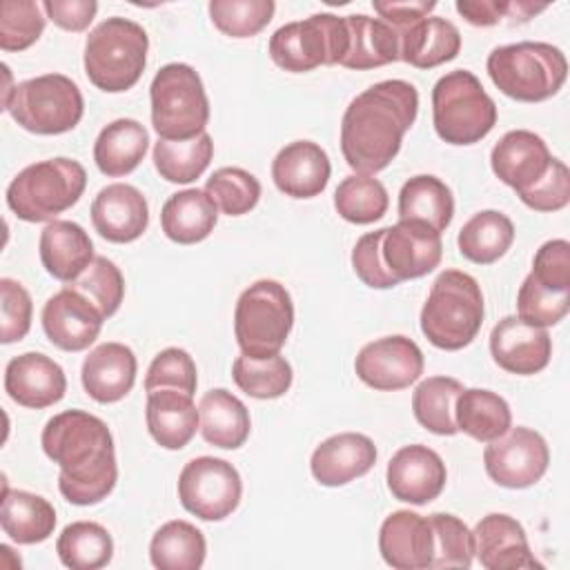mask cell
Masks as SVG:
<instances>
[{
    "label": "cell",
    "mask_w": 570,
    "mask_h": 570,
    "mask_svg": "<svg viewBox=\"0 0 570 570\" xmlns=\"http://www.w3.org/2000/svg\"><path fill=\"white\" fill-rule=\"evenodd\" d=\"M45 454L58 463V490L73 505L107 499L118 481L114 436L107 423L85 410L53 414L40 436Z\"/></svg>",
    "instance_id": "6da1fadb"
},
{
    "label": "cell",
    "mask_w": 570,
    "mask_h": 570,
    "mask_svg": "<svg viewBox=\"0 0 570 570\" xmlns=\"http://www.w3.org/2000/svg\"><path fill=\"white\" fill-rule=\"evenodd\" d=\"M419 114V91L405 80H381L361 91L341 120V151L361 176L383 171Z\"/></svg>",
    "instance_id": "7a4b0ae2"
},
{
    "label": "cell",
    "mask_w": 570,
    "mask_h": 570,
    "mask_svg": "<svg viewBox=\"0 0 570 570\" xmlns=\"http://www.w3.org/2000/svg\"><path fill=\"white\" fill-rule=\"evenodd\" d=\"M483 294L474 276L445 269L432 283L421 309V332L445 352L470 345L483 325Z\"/></svg>",
    "instance_id": "3957f363"
},
{
    "label": "cell",
    "mask_w": 570,
    "mask_h": 570,
    "mask_svg": "<svg viewBox=\"0 0 570 570\" xmlns=\"http://www.w3.org/2000/svg\"><path fill=\"white\" fill-rule=\"evenodd\" d=\"M494 87L519 102H541L559 94L568 78L563 51L548 42H514L494 47L485 62Z\"/></svg>",
    "instance_id": "277c9868"
},
{
    "label": "cell",
    "mask_w": 570,
    "mask_h": 570,
    "mask_svg": "<svg viewBox=\"0 0 570 570\" xmlns=\"http://www.w3.org/2000/svg\"><path fill=\"white\" fill-rule=\"evenodd\" d=\"M149 36L129 18H107L85 42V73L98 89L120 94L131 89L147 65Z\"/></svg>",
    "instance_id": "5b68a950"
},
{
    "label": "cell",
    "mask_w": 570,
    "mask_h": 570,
    "mask_svg": "<svg viewBox=\"0 0 570 570\" xmlns=\"http://www.w3.org/2000/svg\"><path fill=\"white\" fill-rule=\"evenodd\" d=\"M87 187V171L73 158H49L27 165L7 187L9 209L27 223L56 220L73 207Z\"/></svg>",
    "instance_id": "8992f818"
},
{
    "label": "cell",
    "mask_w": 570,
    "mask_h": 570,
    "mask_svg": "<svg viewBox=\"0 0 570 570\" xmlns=\"http://www.w3.org/2000/svg\"><path fill=\"white\" fill-rule=\"evenodd\" d=\"M432 122L450 145H474L497 125V105L468 69L441 76L432 89Z\"/></svg>",
    "instance_id": "52a82bcc"
},
{
    "label": "cell",
    "mask_w": 570,
    "mask_h": 570,
    "mask_svg": "<svg viewBox=\"0 0 570 570\" xmlns=\"http://www.w3.org/2000/svg\"><path fill=\"white\" fill-rule=\"evenodd\" d=\"M151 125L163 140H191L209 122V100L198 71L185 62L160 67L149 87Z\"/></svg>",
    "instance_id": "ba28073f"
},
{
    "label": "cell",
    "mask_w": 570,
    "mask_h": 570,
    "mask_svg": "<svg viewBox=\"0 0 570 570\" xmlns=\"http://www.w3.org/2000/svg\"><path fill=\"white\" fill-rule=\"evenodd\" d=\"M294 325V303L285 285L272 278L252 283L236 301L234 336L249 358H269L281 352Z\"/></svg>",
    "instance_id": "9c48e42d"
},
{
    "label": "cell",
    "mask_w": 570,
    "mask_h": 570,
    "mask_svg": "<svg viewBox=\"0 0 570 570\" xmlns=\"http://www.w3.org/2000/svg\"><path fill=\"white\" fill-rule=\"evenodd\" d=\"M2 109L31 134L58 136L80 122L85 100L69 76L45 73L18 82L2 100Z\"/></svg>",
    "instance_id": "30bf717a"
},
{
    "label": "cell",
    "mask_w": 570,
    "mask_h": 570,
    "mask_svg": "<svg viewBox=\"0 0 570 570\" xmlns=\"http://www.w3.org/2000/svg\"><path fill=\"white\" fill-rule=\"evenodd\" d=\"M347 45L345 18L314 13L305 20L278 27L269 38V58L285 71L305 73L321 65H341Z\"/></svg>",
    "instance_id": "8fae6325"
},
{
    "label": "cell",
    "mask_w": 570,
    "mask_h": 570,
    "mask_svg": "<svg viewBox=\"0 0 570 570\" xmlns=\"http://www.w3.org/2000/svg\"><path fill=\"white\" fill-rule=\"evenodd\" d=\"M243 481L238 470L216 456H198L185 463L178 476L180 505L203 521H223L240 503Z\"/></svg>",
    "instance_id": "7c38bea8"
},
{
    "label": "cell",
    "mask_w": 570,
    "mask_h": 570,
    "mask_svg": "<svg viewBox=\"0 0 570 570\" xmlns=\"http://www.w3.org/2000/svg\"><path fill=\"white\" fill-rule=\"evenodd\" d=\"M550 450L546 439L530 428H510L483 450L488 476L510 490L530 488L546 474Z\"/></svg>",
    "instance_id": "4fadbf2b"
},
{
    "label": "cell",
    "mask_w": 570,
    "mask_h": 570,
    "mask_svg": "<svg viewBox=\"0 0 570 570\" xmlns=\"http://www.w3.org/2000/svg\"><path fill=\"white\" fill-rule=\"evenodd\" d=\"M381 263L396 281H412L439 267L443 256L441 234L421 220H399L381 229Z\"/></svg>",
    "instance_id": "5bb4252c"
},
{
    "label": "cell",
    "mask_w": 570,
    "mask_h": 570,
    "mask_svg": "<svg viewBox=\"0 0 570 570\" xmlns=\"http://www.w3.org/2000/svg\"><path fill=\"white\" fill-rule=\"evenodd\" d=\"M423 365L425 361L419 345L401 334L363 345L354 361L356 376L381 392L410 387L423 374Z\"/></svg>",
    "instance_id": "9a60e30c"
},
{
    "label": "cell",
    "mask_w": 570,
    "mask_h": 570,
    "mask_svg": "<svg viewBox=\"0 0 570 570\" xmlns=\"http://www.w3.org/2000/svg\"><path fill=\"white\" fill-rule=\"evenodd\" d=\"M105 321L98 307L69 285L49 296L42 307V330L65 352L87 350L98 338Z\"/></svg>",
    "instance_id": "2e32d148"
},
{
    "label": "cell",
    "mask_w": 570,
    "mask_h": 570,
    "mask_svg": "<svg viewBox=\"0 0 570 570\" xmlns=\"http://www.w3.org/2000/svg\"><path fill=\"white\" fill-rule=\"evenodd\" d=\"M445 481L443 459L421 443L403 445L387 463V490L403 503L425 505L434 501L443 492Z\"/></svg>",
    "instance_id": "e0dca14e"
},
{
    "label": "cell",
    "mask_w": 570,
    "mask_h": 570,
    "mask_svg": "<svg viewBox=\"0 0 570 570\" xmlns=\"http://www.w3.org/2000/svg\"><path fill=\"white\" fill-rule=\"evenodd\" d=\"M490 354L501 370L530 376L550 363L552 338L546 327L528 325L519 316H505L490 332Z\"/></svg>",
    "instance_id": "ac0fdd59"
},
{
    "label": "cell",
    "mask_w": 570,
    "mask_h": 570,
    "mask_svg": "<svg viewBox=\"0 0 570 570\" xmlns=\"http://www.w3.org/2000/svg\"><path fill=\"white\" fill-rule=\"evenodd\" d=\"M552 154L541 136L528 129H512L492 147L490 165L494 176L519 194L534 187L548 171Z\"/></svg>",
    "instance_id": "d6986e66"
},
{
    "label": "cell",
    "mask_w": 570,
    "mask_h": 570,
    "mask_svg": "<svg viewBox=\"0 0 570 570\" xmlns=\"http://www.w3.org/2000/svg\"><path fill=\"white\" fill-rule=\"evenodd\" d=\"M474 534V554L485 570H534L543 568L530 552L523 525L503 512L485 514Z\"/></svg>",
    "instance_id": "ffe728a7"
},
{
    "label": "cell",
    "mask_w": 570,
    "mask_h": 570,
    "mask_svg": "<svg viewBox=\"0 0 570 570\" xmlns=\"http://www.w3.org/2000/svg\"><path fill=\"white\" fill-rule=\"evenodd\" d=\"M4 392L22 407L42 410L65 396L67 376L65 370L47 354L24 352L7 363Z\"/></svg>",
    "instance_id": "44dd1931"
},
{
    "label": "cell",
    "mask_w": 570,
    "mask_h": 570,
    "mask_svg": "<svg viewBox=\"0 0 570 570\" xmlns=\"http://www.w3.org/2000/svg\"><path fill=\"white\" fill-rule=\"evenodd\" d=\"M379 550L387 566L396 570H423L434 559V532L430 517L396 510L381 523Z\"/></svg>",
    "instance_id": "7402d4cb"
},
{
    "label": "cell",
    "mask_w": 570,
    "mask_h": 570,
    "mask_svg": "<svg viewBox=\"0 0 570 570\" xmlns=\"http://www.w3.org/2000/svg\"><path fill=\"white\" fill-rule=\"evenodd\" d=\"M91 223L109 243H131L149 225V205L142 191L127 183H111L91 203Z\"/></svg>",
    "instance_id": "603a6c76"
},
{
    "label": "cell",
    "mask_w": 570,
    "mask_h": 570,
    "mask_svg": "<svg viewBox=\"0 0 570 570\" xmlns=\"http://www.w3.org/2000/svg\"><path fill=\"white\" fill-rule=\"evenodd\" d=\"M376 463V445L358 432H341L325 439L309 459L312 476L327 488L345 485L372 470Z\"/></svg>",
    "instance_id": "cb8c5ba5"
},
{
    "label": "cell",
    "mask_w": 570,
    "mask_h": 570,
    "mask_svg": "<svg viewBox=\"0 0 570 570\" xmlns=\"http://www.w3.org/2000/svg\"><path fill=\"white\" fill-rule=\"evenodd\" d=\"M332 165L325 149L312 140L285 145L272 160V178L278 191L292 198H314L330 180Z\"/></svg>",
    "instance_id": "d4e9b609"
},
{
    "label": "cell",
    "mask_w": 570,
    "mask_h": 570,
    "mask_svg": "<svg viewBox=\"0 0 570 570\" xmlns=\"http://www.w3.org/2000/svg\"><path fill=\"white\" fill-rule=\"evenodd\" d=\"M136 354L131 347L109 341L94 347L80 370L85 392L98 403H116L125 399L136 383Z\"/></svg>",
    "instance_id": "484cf974"
},
{
    "label": "cell",
    "mask_w": 570,
    "mask_h": 570,
    "mask_svg": "<svg viewBox=\"0 0 570 570\" xmlns=\"http://www.w3.org/2000/svg\"><path fill=\"white\" fill-rule=\"evenodd\" d=\"M40 261L49 276L71 283L96 258L89 234L73 220H51L40 232Z\"/></svg>",
    "instance_id": "4316f807"
},
{
    "label": "cell",
    "mask_w": 570,
    "mask_h": 570,
    "mask_svg": "<svg viewBox=\"0 0 570 570\" xmlns=\"http://www.w3.org/2000/svg\"><path fill=\"white\" fill-rule=\"evenodd\" d=\"M145 421L151 439L165 450L185 448L200 423V414L189 394L165 387L147 394Z\"/></svg>",
    "instance_id": "83f0119b"
},
{
    "label": "cell",
    "mask_w": 570,
    "mask_h": 570,
    "mask_svg": "<svg viewBox=\"0 0 570 570\" xmlns=\"http://www.w3.org/2000/svg\"><path fill=\"white\" fill-rule=\"evenodd\" d=\"M396 33L401 42V60L416 69L439 67L454 60L461 51V33L445 18L428 16Z\"/></svg>",
    "instance_id": "f1b7e54d"
},
{
    "label": "cell",
    "mask_w": 570,
    "mask_h": 570,
    "mask_svg": "<svg viewBox=\"0 0 570 570\" xmlns=\"http://www.w3.org/2000/svg\"><path fill=\"white\" fill-rule=\"evenodd\" d=\"M218 220V207L205 189H183L171 194L160 209L165 236L178 245L205 240Z\"/></svg>",
    "instance_id": "f546056e"
},
{
    "label": "cell",
    "mask_w": 570,
    "mask_h": 570,
    "mask_svg": "<svg viewBox=\"0 0 570 570\" xmlns=\"http://www.w3.org/2000/svg\"><path fill=\"white\" fill-rule=\"evenodd\" d=\"M347 24V53L341 67L347 69H376L401 60L399 33L381 18H370L365 13L345 16Z\"/></svg>",
    "instance_id": "4dcf8cb0"
},
{
    "label": "cell",
    "mask_w": 570,
    "mask_h": 570,
    "mask_svg": "<svg viewBox=\"0 0 570 570\" xmlns=\"http://www.w3.org/2000/svg\"><path fill=\"white\" fill-rule=\"evenodd\" d=\"M149 149V134L145 125L134 118H118L105 125L94 142V160L98 169L109 176L131 174Z\"/></svg>",
    "instance_id": "1f68e13d"
},
{
    "label": "cell",
    "mask_w": 570,
    "mask_h": 570,
    "mask_svg": "<svg viewBox=\"0 0 570 570\" xmlns=\"http://www.w3.org/2000/svg\"><path fill=\"white\" fill-rule=\"evenodd\" d=\"M198 414L200 434L209 445L236 450L249 436L252 421L245 403L223 387H214L200 399Z\"/></svg>",
    "instance_id": "d6a6232c"
},
{
    "label": "cell",
    "mask_w": 570,
    "mask_h": 570,
    "mask_svg": "<svg viewBox=\"0 0 570 570\" xmlns=\"http://www.w3.org/2000/svg\"><path fill=\"white\" fill-rule=\"evenodd\" d=\"M0 525L2 532L20 546L40 543L53 534L56 510L40 494L4 488Z\"/></svg>",
    "instance_id": "836d02e7"
},
{
    "label": "cell",
    "mask_w": 570,
    "mask_h": 570,
    "mask_svg": "<svg viewBox=\"0 0 570 570\" xmlns=\"http://www.w3.org/2000/svg\"><path fill=\"white\" fill-rule=\"evenodd\" d=\"M454 421L459 432H465L474 441L490 443L510 430L512 412L508 401L497 392L463 387L454 403Z\"/></svg>",
    "instance_id": "e575fe53"
},
{
    "label": "cell",
    "mask_w": 570,
    "mask_h": 570,
    "mask_svg": "<svg viewBox=\"0 0 570 570\" xmlns=\"http://www.w3.org/2000/svg\"><path fill=\"white\" fill-rule=\"evenodd\" d=\"M454 216V198L450 187L430 174H421L403 183L399 191V220H421L434 232H445Z\"/></svg>",
    "instance_id": "d590c367"
},
{
    "label": "cell",
    "mask_w": 570,
    "mask_h": 570,
    "mask_svg": "<svg viewBox=\"0 0 570 570\" xmlns=\"http://www.w3.org/2000/svg\"><path fill=\"white\" fill-rule=\"evenodd\" d=\"M207 541L203 532L183 519L160 525L149 543L151 566L158 570H198L205 563Z\"/></svg>",
    "instance_id": "8d00e7d4"
},
{
    "label": "cell",
    "mask_w": 570,
    "mask_h": 570,
    "mask_svg": "<svg viewBox=\"0 0 570 570\" xmlns=\"http://www.w3.org/2000/svg\"><path fill=\"white\" fill-rule=\"evenodd\" d=\"M514 240V225L512 220L497 212L483 209L476 212L459 232L456 245L463 258L476 265L497 263Z\"/></svg>",
    "instance_id": "74e56055"
},
{
    "label": "cell",
    "mask_w": 570,
    "mask_h": 570,
    "mask_svg": "<svg viewBox=\"0 0 570 570\" xmlns=\"http://www.w3.org/2000/svg\"><path fill=\"white\" fill-rule=\"evenodd\" d=\"M56 552L71 570H98L111 561L114 539L96 521H73L60 532Z\"/></svg>",
    "instance_id": "f35d334b"
},
{
    "label": "cell",
    "mask_w": 570,
    "mask_h": 570,
    "mask_svg": "<svg viewBox=\"0 0 570 570\" xmlns=\"http://www.w3.org/2000/svg\"><path fill=\"white\" fill-rule=\"evenodd\" d=\"M463 385L452 376H430L421 381L412 394L414 419L432 434L452 436L459 432L454 421V403Z\"/></svg>",
    "instance_id": "ab89813d"
},
{
    "label": "cell",
    "mask_w": 570,
    "mask_h": 570,
    "mask_svg": "<svg viewBox=\"0 0 570 570\" xmlns=\"http://www.w3.org/2000/svg\"><path fill=\"white\" fill-rule=\"evenodd\" d=\"M214 156V140L207 131L191 140H163L154 145V167L167 183L187 185L196 180Z\"/></svg>",
    "instance_id": "60d3db41"
},
{
    "label": "cell",
    "mask_w": 570,
    "mask_h": 570,
    "mask_svg": "<svg viewBox=\"0 0 570 570\" xmlns=\"http://www.w3.org/2000/svg\"><path fill=\"white\" fill-rule=\"evenodd\" d=\"M390 205L385 185L374 176H347L334 191V207L341 218L354 225H370L385 216Z\"/></svg>",
    "instance_id": "b9f144b4"
},
{
    "label": "cell",
    "mask_w": 570,
    "mask_h": 570,
    "mask_svg": "<svg viewBox=\"0 0 570 570\" xmlns=\"http://www.w3.org/2000/svg\"><path fill=\"white\" fill-rule=\"evenodd\" d=\"M232 379L240 392L254 399H278L292 385V365L285 356L274 354L269 358L238 356L232 365Z\"/></svg>",
    "instance_id": "7bdbcfd3"
},
{
    "label": "cell",
    "mask_w": 570,
    "mask_h": 570,
    "mask_svg": "<svg viewBox=\"0 0 570 570\" xmlns=\"http://www.w3.org/2000/svg\"><path fill=\"white\" fill-rule=\"evenodd\" d=\"M205 191L216 203V207L227 216H243L252 212L261 200L258 178L240 167L216 169L207 178Z\"/></svg>",
    "instance_id": "ee69618b"
},
{
    "label": "cell",
    "mask_w": 570,
    "mask_h": 570,
    "mask_svg": "<svg viewBox=\"0 0 570 570\" xmlns=\"http://www.w3.org/2000/svg\"><path fill=\"white\" fill-rule=\"evenodd\" d=\"M274 0H212L209 18L229 38H252L274 18Z\"/></svg>",
    "instance_id": "f6af8a7d"
},
{
    "label": "cell",
    "mask_w": 570,
    "mask_h": 570,
    "mask_svg": "<svg viewBox=\"0 0 570 570\" xmlns=\"http://www.w3.org/2000/svg\"><path fill=\"white\" fill-rule=\"evenodd\" d=\"M67 285L78 289L80 294H85L105 318H109L118 312L122 296H125L122 272L107 256H96L91 261V265L76 281H71Z\"/></svg>",
    "instance_id": "bcb514c9"
},
{
    "label": "cell",
    "mask_w": 570,
    "mask_h": 570,
    "mask_svg": "<svg viewBox=\"0 0 570 570\" xmlns=\"http://www.w3.org/2000/svg\"><path fill=\"white\" fill-rule=\"evenodd\" d=\"M434 532V559L430 568H470L474 557V534L454 514L430 517Z\"/></svg>",
    "instance_id": "7dc6e473"
},
{
    "label": "cell",
    "mask_w": 570,
    "mask_h": 570,
    "mask_svg": "<svg viewBox=\"0 0 570 570\" xmlns=\"http://www.w3.org/2000/svg\"><path fill=\"white\" fill-rule=\"evenodd\" d=\"M42 4L33 0H4L0 4V49L22 51L45 31Z\"/></svg>",
    "instance_id": "c3c4849f"
},
{
    "label": "cell",
    "mask_w": 570,
    "mask_h": 570,
    "mask_svg": "<svg viewBox=\"0 0 570 570\" xmlns=\"http://www.w3.org/2000/svg\"><path fill=\"white\" fill-rule=\"evenodd\" d=\"M570 312V292H552L539 285L530 274L517 294V316L534 327L557 325Z\"/></svg>",
    "instance_id": "681fc988"
},
{
    "label": "cell",
    "mask_w": 570,
    "mask_h": 570,
    "mask_svg": "<svg viewBox=\"0 0 570 570\" xmlns=\"http://www.w3.org/2000/svg\"><path fill=\"white\" fill-rule=\"evenodd\" d=\"M198 385V374H196V363L194 358L180 350V347H167L154 356V361L147 367L145 376V392L154 390H178L189 396H194Z\"/></svg>",
    "instance_id": "f907efd6"
},
{
    "label": "cell",
    "mask_w": 570,
    "mask_h": 570,
    "mask_svg": "<svg viewBox=\"0 0 570 570\" xmlns=\"http://www.w3.org/2000/svg\"><path fill=\"white\" fill-rule=\"evenodd\" d=\"M0 294H2V327H0V341L4 345L22 341L31 327V296L24 289L22 283L13 281V278H0Z\"/></svg>",
    "instance_id": "816d5d0a"
},
{
    "label": "cell",
    "mask_w": 570,
    "mask_h": 570,
    "mask_svg": "<svg viewBox=\"0 0 570 570\" xmlns=\"http://www.w3.org/2000/svg\"><path fill=\"white\" fill-rule=\"evenodd\" d=\"M530 276L552 292H570V243L563 238L546 240L534 254Z\"/></svg>",
    "instance_id": "f5cc1de1"
},
{
    "label": "cell",
    "mask_w": 570,
    "mask_h": 570,
    "mask_svg": "<svg viewBox=\"0 0 570 570\" xmlns=\"http://www.w3.org/2000/svg\"><path fill=\"white\" fill-rule=\"evenodd\" d=\"M523 205L534 212H559L570 203V171L566 163L552 158L546 176L530 187L528 191L519 194Z\"/></svg>",
    "instance_id": "db71d44e"
},
{
    "label": "cell",
    "mask_w": 570,
    "mask_h": 570,
    "mask_svg": "<svg viewBox=\"0 0 570 570\" xmlns=\"http://www.w3.org/2000/svg\"><path fill=\"white\" fill-rule=\"evenodd\" d=\"M454 7L474 27H492L503 18L525 22L546 9V4H534V2H499V0H459Z\"/></svg>",
    "instance_id": "11a10c76"
},
{
    "label": "cell",
    "mask_w": 570,
    "mask_h": 570,
    "mask_svg": "<svg viewBox=\"0 0 570 570\" xmlns=\"http://www.w3.org/2000/svg\"><path fill=\"white\" fill-rule=\"evenodd\" d=\"M379 243H381V229L376 232H370V234H363L354 249H352V267H354V274L367 285V287H374V289H387V287H394L399 285L383 267L381 263V252H379Z\"/></svg>",
    "instance_id": "9f6ffc18"
},
{
    "label": "cell",
    "mask_w": 570,
    "mask_h": 570,
    "mask_svg": "<svg viewBox=\"0 0 570 570\" xmlns=\"http://www.w3.org/2000/svg\"><path fill=\"white\" fill-rule=\"evenodd\" d=\"M42 9L47 18L65 31H85L96 18L98 2L94 0H45Z\"/></svg>",
    "instance_id": "6f0895ef"
},
{
    "label": "cell",
    "mask_w": 570,
    "mask_h": 570,
    "mask_svg": "<svg viewBox=\"0 0 570 570\" xmlns=\"http://www.w3.org/2000/svg\"><path fill=\"white\" fill-rule=\"evenodd\" d=\"M372 7L381 16V20H385L394 31H401L412 22L428 18L430 11L436 9V2H372Z\"/></svg>",
    "instance_id": "680465c9"
}]
</instances>
